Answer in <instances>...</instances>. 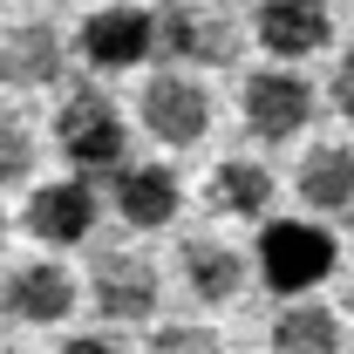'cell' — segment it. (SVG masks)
Listing matches in <instances>:
<instances>
[{"label":"cell","instance_id":"cell-19","mask_svg":"<svg viewBox=\"0 0 354 354\" xmlns=\"http://www.w3.org/2000/svg\"><path fill=\"white\" fill-rule=\"evenodd\" d=\"M334 109L354 123V55H341V68H334Z\"/></svg>","mask_w":354,"mask_h":354},{"label":"cell","instance_id":"cell-4","mask_svg":"<svg viewBox=\"0 0 354 354\" xmlns=\"http://www.w3.org/2000/svg\"><path fill=\"white\" fill-rule=\"evenodd\" d=\"M307 123H313V82L293 62L245 75V130L259 136V143H286V136H300Z\"/></svg>","mask_w":354,"mask_h":354},{"label":"cell","instance_id":"cell-21","mask_svg":"<svg viewBox=\"0 0 354 354\" xmlns=\"http://www.w3.org/2000/svg\"><path fill=\"white\" fill-rule=\"evenodd\" d=\"M0 239H7V218H0Z\"/></svg>","mask_w":354,"mask_h":354},{"label":"cell","instance_id":"cell-11","mask_svg":"<svg viewBox=\"0 0 354 354\" xmlns=\"http://www.w3.org/2000/svg\"><path fill=\"white\" fill-rule=\"evenodd\" d=\"M62 62H68V48H62V35H55L48 21H21V28L0 35V82L7 88L62 82Z\"/></svg>","mask_w":354,"mask_h":354},{"label":"cell","instance_id":"cell-20","mask_svg":"<svg viewBox=\"0 0 354 354\" xmlns=\"http://www.w3.org/2000/svg\"><path fill=\"white\" fill-rule=\"evenodd\" d=\"M348 313H354V286H348Z\"/></svg>","mask_w":354,"mask_h":354},{"label":"cell","instance_id":"cell-9","mask_svg":"<svg viewBox=\"0 0 354 354\" xmlns=\"http://www.w3.org/2000/svg\"><path fill=\"white\" fill-rule=\"evenodd\" d=\"M95 218H102V198H95L88 177H55L28 198V232L41 245H82L95 232Z\"/></svg>","mask_w":354,"mask_h":354},{"label":"cell","instance_id":"cell-10","mask_svg":"<svg viewBox=\"0 0 354 354\" xmlns=\"http://www.w3.org/2000/svg\"><path fill=\"white\" fill-rule=\"evenodd\" d=\"M82 62L102 75H123L136 62H150V14L143 7H95L82 28Z\"/></svg>","mask_w":354,"mask_h":354},{"label":"cell","instance_id":"cell-12","mask_svg":"<svg viewBox=\"0 0 354 354\" xmlns=\"http://www.w3.org/2000/svg\"><path fill=\"white\" fill-rule=\"evenodd\" d=\"M116 218L136 225V232H157V225L177 218V177L164 164H116Z\"/></svg>","mask_w":354,"mask_h":354},{"label":"cell","instance_id":"cell-8","mask_svg":"<svg viewBox=\"0 0 354 354\" xmlns=\"http://www.w3.org/2000/svg\"><path fill=\"white\" fill-rule=\"evenodd\" d=\"M252 35L272 62H300V55H320L334 41V7L327 0H259Z\"/></svg>","mask_w":354,"mask_h":354},{"label":"cell","instance_id":"cell-15","mask_svg":"<svg viewBox=\"0 0 354 354\" xmlns=\"http://www.w3.org/2000/svg\"><path fill=\"white\" fill-rule=\"evenodd\" d=\"M272 171L266 164H252V157H225V164H212V177H205V198H212V212H232V218H266L272 212Z\"/></svg>","mask_w":354,"mask_h":354},{"label":"cell","instance_id":"cell-17","mask_svg":"<svg viewBox=\"0 0 354 354\" xmlns=\"http://www.w3.org/2000/svg\"><path fill=\"white\" fill-rule=\"evenodd\" d=\"M35 171V130L21 116H0V184H21Z\"/></svg>","mask_w":354,"mask_h":354},{"label":"cell","instance_id":"cell-7","mask_svg":"<svg viewBox=\"0 0 354 354\" xmlns=\"http://www.w3.org/2000/svg\"><path fill=\"white\" fill-rule=\"evenodd\" d=\"M75 300H82V286L68 279V266H55V259L14 266L0 279V307H7V320H21V327H62L75 313Z\"/></svg>","mask_w":354,"mask_h":354},{"label":"cell","instance_id":"cell-3","mask_svg":"<svg viewBox=\"0 0 354 354\" xmlns=\"http://www.w3.org/2000/svg\"><path fill=\"white\" fill-rule=\"evenodd\" d=\"M55 143H62V157L75 164V171H116L123 164V109L102 95V88H75L62 109H55Z\"/></svg>","mask_w":354,"mask_h":354},{"label":"cell","instance_id":"cell-6","mask_svg":"<svg viewBox=\"0 0 354 354\" xmlns=\"http://www.w3.org/2000/svg\"><path fill=\"white\" fill-rule=\"evenodd\" d=\"M88 307L102 313L109 327L150 320V307H157V272H150V259H136V252H95V266H88Z\"/></svg>","mask_w":354,"mask_h":354},{"label":"cell","instance_id":"cell-2","mask_svg":"<svg viewBox=\"0 0 354 354\" xmlns=\"http://www.w3.org/2000/svg\"><path fill=\"white\" fill-rule=\"evenodd\" d=\"M334 232L327 225H307V218H272L259 232V279L286 300V293H313L327 272H334Z\"/></svg>","mask_w":354,"mask_h":354},{"label":"cell","instance_id":"cell-14","mask_svg":"<svg viewBox=\"0 0 354 354\" xmlns=\"http://www.w3.org/2000/svg\"><path fill=\"white\" fill-rule=\"evenodd\" d=\"M177 272H184V286H191V300H205V307H225V300H239V286H245V259L218 245V239H184V252H177Z\"/></svg>","mask_w":354,"mask_h":354},{"label":"cell","instance_id":"cell-1","mask_svg":"<svg viewBox=\"0 0 354 354\" xmlns=\"http://www.w3.org/2000/svg\"><path fill=\"white\" fill-rule=\"evenodd\" d=\"M150 48H164L184 68H232L239 62V21L212 0H171L150 14Z\"/></svg>","mask_w":354,"mask_h":354},{"label":"cell","instance_id":"cell-5","mask_svg":"<svg viewBox=\"0 0 354 354\" xmlns=\"http://www.w3.org/2000/svg\"><path fill=\"white\" fill-rule=\"evenodd\" d=\"M143 130L157 136L164 150H191L198 136L212 130V95H205V82H191V75H157V82H143Z\"/></svg>","mask_w":354,"mask_h":354},{"label":"cell","instance_id":"cell-18","mask_svg":"<svg viewBox=\"0 0 354 354\" xmlns=\"http://www.w3.org/2000/svg\"><path fill=\"white\" fill-rule=\"evenodd\" d=\"M150 348H218V334L212 327H191V320H164V327H150Z\"/></svg>","mask_w":354,"mask_h":354},{"label":"cell","instance_id":"cell-16","mask_svg":"<svg viewBox=\"0 0 354 354\" xmlns=\"http://www.w3.org/2000/svg\"><path fill=\"white\" fill-rule=\"evenodd\" d=\"M266 341H272L279 354H334V348H341V313L300 300V307H286L279 320H272Z\"/></svg>","mask_w":354,"mask_h":354},{"label":"cell","instance_id":"cell-13","mask_svg":"<svg viewBox=\"0 0 354 354\" xmlns=\"http://www.w3.org/2000/svg\"><path fill=\"white\" fill-rule=\"evenodd\" d=\"M300 205L334 218V212H354V150L348 143H313L300 157V177H293Z\"/></svg>","mask_w":354,"mask_h":354}]
</instances>
